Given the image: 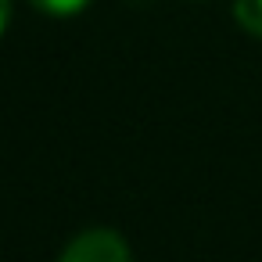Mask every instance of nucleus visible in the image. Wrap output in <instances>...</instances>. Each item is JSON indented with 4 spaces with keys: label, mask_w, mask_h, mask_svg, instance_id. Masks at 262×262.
<instances>
[{
    "label": "nucleus",
    "mask_w": 262,
    "mask_h": 262,
    "mask_svg": "<svg viewBox=\"0 0 262 262\" xmlns=\"http://www.w3.org/2000/svg\"><path fill=\"white\" fill-rule=\"evenodd\" d=\"M233 18L244 33L262 36V0H233Z\"/></svg>",
    "instance_id": "2"
},
{
    "label": "nucleus",
    "mask_w": 262,
    "mask_h": 262,
    "mask_svg": "<svg viewBox=\"0 0 262 262\" xmlns=\"http://www.w3.org/2000/svg\"><path fill=\"white\" fill-rule=\"evenodd\" d=\"M58 262H129V244L122 241L119 230L94 226L72 237Z\"/></svg>",
    "instance_id": "1"
},
{
    "label": "nucleus",
    "mask_w": 262,
    "mask_h": 262,
    "mask_svg": "<svg viewBox=\"0 0 262 262\" xmlns=\"http://www.w3.org/2000/svg\"><path fill=\"white\" fill-rule=\"evenodd\" d=\"M8 22H11V0H0V36H4Z\"/></svg>",
    "instance_id": "4"
},
{
    "label": "nucleus",
    "mask_w": 262,
    "mask_h": 262,
    "mask_svg": "<svg viewBox=\"0 0 262 262\" xmlns=\"http://www.w3.org/2000/svg\"><path fill=\"white\" fill-rule=\"evenodd\" d=\"M29 4L36 11H43V15H76V11H83L90 4V0H29Z\"/></svg>",
    "instance_id": "3"
}]
</instances>
